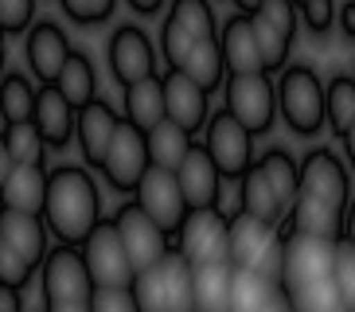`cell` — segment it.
I'll use <instances>...</instances> for the list:
<instances>
[{"mask_svg":"<svg viewBox=\"0 0 355 312\" xmlns=\"http://www.w3.org/2000/svg\"><path fill=\"white\" fill-rule=\"evenodd\" d=\"M0 40H4V31H0Z\"/></svg>","mask_w":355,"mask_h":312,"instance_id":"obj_57","label":"cell"},{"mask_svg":"<svg viewBox=\"0 0 355 312\" xmlns=\"http://www.w3.org/2000/svg\"><path fill=\"white\" fill-rule=\"evenodd\" d=\"M0 250H4V234H0Z\"/></svg>","mask_w":355,"mask_h":312,"instance_id":"obj_56","label":"cell"},{"mask_svg":"<svg viewBox=\"0 0 355 312\" xmlns=\"http://www.w3.org/2000/svg\"><path fill=\"white\" fill-rule=\"evenodd\" d=\"M148 168H153V160H148V137L121 117L114 141H110V153H105L98 172H102V180L114 187L117 196H133Z\"/></svg>","mask_w":355,"mask_h":312,"instance_id":"obj_14","label":"cell"},{"mask_svg":"<svg viewBox=\"0 0 355 312\" xmlns=\"http://www.w3.org/2000/svg\"><path fill=\"white\" fill-rule=\"evenodd\" d=\"M74 55L71 40H67L63 24L55 20H35L24 35V59H28V71L40 78V86H55L59 71L67 67V59Z\"/></svg>","mask_w":355,"mask_h":312,"instance_id":"obj_18","label":"cell"},{"mask_svg":"<svg viewBox=\"0 0 355 312\" xmlns=\"http://www.w3.org/2000/svg\"><path fill=\"white\" fill-rule=\"evenodd\" d=\"M282 285L285 293H301L309 285H320V281H332L336 270V246L340 242H324V239H309V234H297L285 218L282 227Z\"/></svg>","mask_w":355,"mask_h":312,"instance_id":"obj_5","label":"cell"},{"mask_svg":"<svg viewBox=\"0 0 355 312\" xmlns=\"http://www.w3.org/2000/svg\"><path fill=\"white\" fill-rule=\"evenodd\" d=\"M121 114L105 98H94L90 105L78 110V125H74V141H78V153H83L86 168H102L105 153H110V141H114Z\"/></svg>","mask_w":355,"mask_h":312,"instance_id":"obj_20","label":"cell"},{"mask_svg":"<svg viewBox=\"0 0 355 312\" xmlns=\"http://www.w3.org/2000/svg\"><path fill=\"white\" fill-rule=\"evenodd\" d=\"M293 4H297V8H301V4H304V0H293Z\"/></svg>","mask_w":355,"mask_h":312,"instance_id":"obj_55","label":"cell"},{"mask_svg":"<svg viewBox=\"0 0 355 312\" xmlns=\"http://www.w3.org/2000/svg\"><path fill=\"white\" fill-rule=\"evenodd\" d=\"M105 62H110V74H114V83L121 90L160 74L157 43L148 40V31L141 24H117L110 43H105Z\"/></svg>","mask_w":355,"mask_h":312,"instance_id":"obj_10","label":"cell"},{"mask_svg":"<svg viewBox=\"0 0 355 312\" xmlns=\"http://www.w3.org/2000/svg\"><path fill=\"white\" fill-rule=\"evenodd\" d=\"M78 250H83L90 277H94V289L98 285H105V289H133L137 270H133V261H129V254H125V242H121V234H117L114 218H102Z\"/></svg>","mask_w":355,"mask_h":312,"instance_id":"obj_11","label":"cell"},{"mask_svg":"<svg viewBox=\"0 0 355 312\" xmlns=\"http://www.w3.org/2000/svg\"><path fill=\"white\" fill-rule=\"evenodd\" d=\"M340 156L347 160V168H352V176H355V125L340 137Z\"/></svg>","mask_w":355,"mask_h":312,"instance_id":"obj_48","label":"cell"},{"mask_svg":"<svg viewBox=\"0 0 355 312\" xmlns=\"http://www.w3.org/2000/svg\"><path fill=\"white\" fill-rule=\"evenodd\" d=\"M277 289H282V285L270 281V277H261L258 270L234 266V277H230V312H261L273 301Z\"/></svg>","mask_w":355,"mask_h":312,"instance_id":"obj_35","label":"cell"},{"mask_svg":"<svg viewBox=\"0 0 355 312\" xmlns=\"http://www.w3.org/2000/svg\"><path fill=\"white\" fill-rule=\"evenodd\" d=\"M199 137H203L199 145L207 148V156L215 160L223 180H242L254 164H258V148H254L258 137H254L242 121H234L223 105L211 110V117H207V125H203Z\"/></svg>","mask_w":355,"mask_h":312,"instance_id":"obj_7","label":"cell"},{"mask_svg":"<svg viewBox=\"0 0 355 312\" xmlns=\"http://www.w3.org/2000/svg\"><path fill=\"white\" fill-rule=\"evenodd\" d=\"M230 261H207L191 273V293H196V312H230Z\"/></svg>","mask_w":355,"mask_h":312,"instance_id":"obj_28","label":"cell"},{"mask_svg":"<svg viewBox=\"0 0 355 312\" xmlns=\"http://www.w3.org/2000/svg\"><path fill=\"white\" fill-rule=\"evenodd\" d=\"M121 117L129 125H137L141 133L148 129H157L160 121H168L164 114V83H160V74L145 78V83H133L121 90Z\"/></svg>","mask_w":355,"mask_h":312,"instance_id":"obj_27","label":"cell"},{"mask_svg":"<svg viewBox=\"0 0 355 312\" xmlns=\"http://www.w3.org/2000/svg\"><path fill=\"white\" fill-rule=\"evenodd\" d=\"M102 218V191L94 176L83 164H55L47 176V207H43L51 239L63 246H83Z\"/></svg>","mask_w":355,"mask_h":312,"instance_id":"obj_1","label":"cell"},{"mask_svg":"<svg viewBox=\"0 0 355 312\" xmlns=\"http://www.w3.org/2000/svg\"><path fill=\"white\" fill-rule=\"evenodd\" d=\"M352 83H355V62H352Z\"/></svg>","mask_w":355,"mask_h":312,"instance_id":"obj_54","label":"cell"},{"mask_svg":"<svg viewBox=\"0 0 355 312\" xmlns=\"http://www.w3.org/2000/svg\"><path fill=\"white\" fill-rule=\"evenodd\" d=\"M148 160L157 168H168V172H176L180 164H184V156L196 148V137L188 133V129H180V125L172 121H160L157 129H148Z\"/></svg>","mask_w":355,"mask_h":312,"instance_id":"obj_34","label":"cell"},{"mask_svg":"<svg viewBox=\"0 0 355 312\" xmlns=\"http://www.w3.org/2000/svg\"><path fill=\"white\" fill-rule=\"evenodd\" d=\"M261 312H297V309H293V301L285 297V289H277V293H273V301L266 304Z\"/></svg>","mask_w":355,"mask_h":312,"instance_id":"obj_51","label":"cell"},{"mask_svg":"<svg viewBox=\"0 0 355 312\" xmlns=\"http://www.w3.org/2000/svg\"><path fill=\"white\" fill-rule=\"evenodd\" d=\"M32 273H40L32 266V261H24L20 254H16V250H0V281H4V285H16V289H24V285H28V281H32Z\"/></svg>","mask_w":355,"mask_h":312,"instance_id":"obj_43","label":"cell"},{"mask_svg":"<svg viewBox=\"0 0 355 312\" xmlns=\"http://www.w3.org/2000/svg\"><path fill=\"white\" fill-rule=\"evenodd\" d=\"M239 187H242V211H246V215L261 218V223H270V227H282L285 218H289V207H285L282 196L270 187V180L258 172V164L239 180Z\"/></svg>","mask_w":355,"mask_h":312,"instance_id":"obj_30","label":"cell"},{"mask_svg":"<svg viewBox=\"0 0 355 312\" xmlns=\"http://www.w3.org/2000/svg\"><path fill=\"white\" fill-rule=\"evenodd\" d=\"M230 4H234V12H242V16H254L266 0H230Z\"/></svg>","mask_w":355,"mask_h":312,"instance_id":"obj_52","label":"cell"},{"mask_svg":"<svg viewBox=\"0 0 355 312\" xmlns=\"http://www.w3.org/2000/svg\"><path fill=\"white\" fill-rule=\"evenodd\" d=\"M180 71L188 74L196 86H203L207 94L223 90V83H227V59H223L219 35H211V40H199L196 47H191V55L184 59V67H180Z\"/></svg>","mask_w":355,"mask_h":312,"instance_id":"obj_31","label":"cell"},{"mask_svg":"<svg viewBox=\"0 0 355 312\" xmlns=\"http://www.w3.org/2000/svg\"><path fill=\"white\" fill-rule=\"evenodd\" d=\"M250 20H254V31H258L266 74L277 78L293 62V43H297V28H301V12H297L293 0H266Z\"/></svg>","mask_w":355,"mask_h":312,"instance_id":"obj_9","label":"cell"},{"mask_svg":"<svg viewBox=\"0 0 355 312\" xmlns=\"http://www.w3.org/2000/svg\"><path fill=\"white\" fill-rule=\"evenodd\" d=\"M90 312H141V301H137L133 289H105V285H98L94 297H90Z\"/></svg>","mask_w":355,"mask_h":312,"instance_id":"obj_42","label":"cell"},{"mask_svg":"<svg viewBox=\"0 0 355 312\" xmlns=\"http://www.w3.org/2000/svg\"><path fill=\"white\" fill-rule=\"evenodd\" d=\"M125 4L137 12V16H160V12L168 8V0H125Z\"/></svg>","mask_w":355,"mask_h":312,"instance_id":"obj_46","label":"cell"},{"mask_svg":"<svg viewBox=\"0 0 355 312\" xmlns=\"http://www.w3.org/2000/svg\"><path fill=\"white\" fill-rule=\"evenodd\" d=\"M340 312H347V309H340Z\"/></svg>","mask_w":355,"mask_h":312,"instance_id":"obj_58","label":"cell"},{"mask_svg":"<svg viewBox=\"0 0 355 312\" xmlns=\"http://www.w3.org/2000/svg\"><path fill=\"white\" fill-rule=\"evenodd\" d=\"M55 86H59V94H63L74 110H83V105L94 102L98 98V71H94V62H90V55L74 51L71 59H67V67L59 71Z\"/></svg>","mask_w":355,"mask_h":312,"instance_id":"obj_33","label":"cell"},{"mask_svg":"<svg viewBox=\"0 0 355 312\" xmlns=\"http://www.w3.org/2000/svg\"><path fill=\"white\" fill-rule=\"evenodd\" d=\"M43 312H90V301H59V304H43Z\"/></svg>","mask_w":355,"mask_h":312,"instance_id":"obj_50","label":"cell"},{"mask_svg":"<svg viewBox=\"0 0 355 312\" xmlns=\"http://www.w3.org/2000/svg\"><path fill=\"white\" fill-rule=\"evenodd\" d=\"M35 125H40L47 148H67L74 141V125H78V110L67 102L59 86H40L35 94Z\"/></svg>","mask_w":355,"mask_h":312,"instance_id":"obj_25","label":"cell"},{"mask_svg":"<svg viewBox=\"0 0 355 312\" xmlns=\"http://www.w3.org/2000/svg\"><path fill=\"white\" fill-rule=\"evenodd\" d=\"M219 47L223 59H227V74H261L266 62H261V47H258V31H254L250 16H227V24L219 28Z\"/></svg>","mask_w":355,"mask_h":312,"instance_id":"obj_22","label":"cell"},{"mask_svg":"<svg viewBox=\"0 0 355 312\" xmlns=\"http://www.w3.org/2000/svg\"><path fill=\"white\" fill-rule=\"evenodd\" d=\"M332 281H336V293H340V304H344L347 312H355V250L347 246V242L336 246Z\"/></svg>","mask_w":355,"mask_h":312,"instance_id":"obj_39","label":"cell"},{"mask_svg":"<svg viewBox=\"0 0 355 312\" xmlns=\"http://www.w3.org/2000/svg\"><path fill=\"white\" fill-rule=\"evenodd\" d=\"M219 35V16L211 0H168V12L160 20V55L168 71H180L199 40Z\"/></svg>","mask_w":355,"mask_h":312,"instance_id":"obj_3","label":"cell"},{"mask_svg":"<svg viewBox=\"0 0 355 312\" xmlns=\"http://www.w3.org/2000/svg\"><path fill=\"white\" fill-rule=\"evenodd\" d=\"M0 312H24V289L0 281Z\"/></svg>","mask_w":355,"mask_h":312,"instance_id":"obj_45","label":"cell"},{"mask_svg":"<svg viewBox=\"0 0 355 312\" xmlns=\"http://www.w3.org/2000/svg\"><path fill=\"white\" fill-rule=\"evenodd\" d=\"M12 168H16V160H12L8 141H4V129H0V187H4V180L12 176Z\"/></svg>","mask_w":355,"mask_h":312,"instance_id":"obj_47","label":"cell"},{"mask_svg":"<svg viewBox=\"0 0 355 312\" xmlns=\"http://www.w3.org/2000/svg\"><path fill=\"white\" fill-rule=\"evenodd\" d=\"M35 24V0H0V31L8 35H28Z\"/></svg>","mask_w":355,"mask_h":312,"instance_id":"obj_40","label":"cell"},{"mask_svg":"<svg viewBox=\"0 0 355 312\" xmlns=\"http://www.w3.org/2000/svg\"><path fill=\"white\" fill-rule=\"evenodd\" d=\"M324 114H328V129L332 137H344L355 125V83L352 71H332L324 83Z\"/></svg>","mask_w":355,"mask_h":312,"instance_id":"obj_32","label":"cell"},{"mask_svg":"<svg viewBox=\"0 0 355 312\" xmlns=\"http://www.w3.org/2000/svg\"><path fill=\"white\" fill-rule=\"evenodd\" d=\"M223 110L242 121L254 137H266L277 125V83L273 74H227L223 83Z\"/></svg>","mask_w":355,"mask_h":312,"instance_id":"obj_6","label":"cell"},{"mask_svg":"<svg viewBox=\"0 0 355 312\" xmlns=\"http://www.w3.org/2000/svg\"><path fill=\"white\" fill-rule=\"evenodd\" d=\"M176 180H180V191H184L191 211H211L223 196V184H227L223 172L215 168V160L207 156V148L199 145V141H196V148L184 156V164L176 168Z\"/></svg>","mask_w":355,"mask_h":312,"instance_id":"obj_21","label":"cell"},{"mask_svg":"<svg viewBox=\"0 0 355 312\" xmlns=\"http://www.w3.org/2000/svg\"><path fill=\"white\" fill-rule=\"evenodd\" d=\"M59 8H63L74 24L94 28V24H105L110 16H114L117 0H59Z\"/></svg>","mask_w":355,"mask_h":312,"instance_id":"obj_41","label":"cell"},{"mask_svg":"<svg viewBox=\"0 0 355 312\" xmlns=\"http://www.w3.org/2000/svg\"><path fill=\"white\" fill-rule=\"evenodd\" d=\"M4 141H8V153L16 164H47V141H43L35 121L4 125Z\"/></svg>","mask_w":355,"mask_h":312,"instance_id":"obj_37","label":"cell"},{"mask_svg":"<svg viewBox=\"0 0 355 312\" xmlns=\"http://www.w3.org/2000/svg\"><path fill=\"white\" fill-rule=\"evenodd\" d=\"M110 218H114L117 234H121V242H125V254H129V261H133L137 273L160 266V261L176 250V242L168 239L164 230H160L145 211L137 207V199H125V203H121Z\"/></svg>","mask_w":355,"mask_h":312,"instance_id":"obj_12","label":"cell"},{"mask_svg":"<svg viewBox=\"0 0 355 312\" xmlns=\"http://www.w3.org/2000/svg\"><path fill=\"white\" fill-rule=\"evenodd\" d=\"M176 250L191 266H207V261H230V223L219 211H191L188 223L176 234Z\"/></svg>","mask_w":355,"mask_h":312,"instance_id":"obj_17","label":"cell"},{"mask_svg":"<svg viewBox=\"0 0 355 312\" xmlns=\"http://www.w3.org/2000/svg\"><path fill=\"white\" fill-rule=\"evenodd\" d=\"M289 227L297 230V234H309V239L344 242V211L301 191V196L293 199V207H289Z\"/></svg>","mask_w":355,"mask_h":312,"instance_id":"obj_26","label":"cell"},{"mask_svg":"<svg viewBox=\"0 0 355 312\" xmlns=\"http://www.w3.org/2000/svg\"><path fill=\"white\" fill-rule=\"evenodd\" d=\"M0 234L4 246L16 250L24 261H32L35 270L43 266V258L51 254V230L43 223V215H20V211H0Z\"/></svg>","mask_w":355,"mask_h":312,"instance_id":"obj_24","label":"cell"},{"mask_svg":"<svg viewBox=\"0 0 355 312\" xmlns=\"http://www.w3.org/2000/svg\"><path fill=\"white\" fill-rule=\"evenodd\" d=\"M336 31L344 47H355V0H336Z\"/></svg>","mask_w":355,"mask_h":312,"instance_id":"obj_44","label":"cell"},{"mask_svg":"<svg viewBox=\"0 0 355 312\" xmlns=\"http://www.w3.org/2000/svg\"><path fill=\"white\" fill-rule=\"evenodd\" d=\"M344 242L355 250V196H352V203H347V211H344Z\"/></svg>","mask_w":355,"mask_h":312,"instance_id":"obj_49","label":"cell"},{"mask_svg":"<svg viewBox=\"0 0 355 312\" xmlns=\"http://www.w3.org/2000/svg\"><path fill=\"white\" fill-rule=\"evenodd\" d=\"M230 266H246L261 277L282 281V230L246 211L230 218Z\"/></svg>","mask_w":355,"mask_h":312,"instance_id":"obj_8","label":"cell"},{"mask_svg":"<svg viewBox=\"0 0 355 312\" xmlns=\"http://www.w3.org/2000/svg\"><path fill=\"white\" fill-rule=\"evenodd\" d=\"M40 285H43V304L59 301H90L94 297V277L86 270V258L78 246L55 242L51 254L40 266Z\"/></svg>","mask_w":355,"mask_h":312,"instance_id":"obj_15","label":"cell"},{"mask_svg":"<svg viewBox=\"0 0 355 312\" xmlns=\"http://www.w3.org/2000/svg\"><path fill=\"white\" fill-rule=\"evenodd\" d=\"M35 86L28 74L20 71H8L0 78V121L4 125H20V121H32L35 117Z\"/></svg>","mask_w":355,"mask_h":312,"instance_id":"obj_36","label":"cell"},{"mask_svg":"<svg viewBox=\"0 0 355 312\" xmlns=\"http://www.w3.org/2000/svg\"><path fill=\"white\" fill-rule=\"evenodd\" d=\"M47 164H16L12 176L0 187V211H20V215H43L47 207Z\"/></svg>","mask_w":355,"mask_h":312,"instance_id":"obj_23","label":"cell"},{"mask_svg":"<svg viewBox=\"0 0 355 312\" xmlns=\"http://www.w3.org/2000/svg\"><path fill=\"white\" fill-rule=\"evenodd\" d=\"M301 191L313 199H324L332 207L347 211L355 187H352V168L332 145H313L301 156Z\"/></svg>","mask_w":355,"mask_h":312,"instance_id":"obj_13","label":"cell"},{"mask_svg":"<svg viewBox=\"0 0 355 312\" xmlns=\"http://www.w3.org/2000/svg\"><path fill=\"white\" fill-rule=\"evenodd\" d=\"M164 83V114L172 125L188 129L191 137L203 133V125L211 117V94L203 86H196L184 71H164L160 74Z\"/></svg>","mask_w":355,"mask_h":312,"instance_id":"obj_19","label":"cell"},{"mask_svg":"<svg viewBox=\"0 0 355 312\" xmlns=\"http://www.w3.org/2000/svg\"><path fill=\"white\" fill-rule=\"evenodd\" d=\"M133 199H137V207L145 211V215L153 218L160 230H164L168 239L176 242L180 227H184V223H188V215H191L188 199H184V191H180L176 172H168V168H157V164H153V168L145 172V180L137 184Z\"/></svg>","mask_w":355,"mask_h":312,"instance_id":"obj_16","label":"cell"},{"mask_svg":"<svg viewBox=\"0 0 355 312\" xmlns=\"http://www.w3.org/2000/svg\"><path fill=\"white\" fill-rule=\"evenodd\" d=\"M297 12H301V28L309 40L324 43L336 31V0H304Z\"/></svg>","mask_w":355,"mask_h":312,"instance_id":"obj_38","label":"cell"},{"mask_svg":"<svg viewBox=\"0 0 355 312\" xmlns=\"http://www.w3.org/2000/svg\"><path fill=\"white\" fill-rule=\"evenodd\" d=\"M4 62H8V55H4V40H0V78L8 74V71H4Z\"/></svg>","mask_w":355,"mask_h":312,"instance_id":"obj_53","label":"cell"},{"mask_svg":"<svg viewBox=\"0 0 355 312\" xmlns=\"http://www.w3.org/2000/svg\"><path fill=\"white\" fill-rule=\"evenodd\" d=\"M191 273H196V266L180 250H172L160 266L137 273L133 293L141 301V312H196Z\"/></svg>","mask_w":355,"mask_h":312,"instance_id":"obj_4","label":"cell"},{"mask_svg":"<svg viewBox=\"0 0 355 312\" xmlns=\"http://www.w3.org/2000/svg\"><path fill=\"white\" fill-rule=\"evenodd\" d=\"M258 172L270 180V187L282 196L285 207H293V199L301 196V160L282 145H270L258 153Z\"/></svg>","mask_w":355,"mask_h":312,"instance_id":"obj_29","label":"cell"},{"mask_svg":"<svg viewBox=\"0 0 355 312\" xmlns=\"http://www.w3.org/2000/svg\"><path fill=\"white\" fill-rule=\"evenodd\" d=\"M273 83H277V117L293 137L313 141V137H320V129H328L324 78L316 74L313 62H289Z\"/></svg>","mask_w":355,"mask_h":312,"instance_id":"obj_2","label":"cell"}]
</instances>
